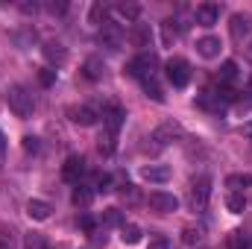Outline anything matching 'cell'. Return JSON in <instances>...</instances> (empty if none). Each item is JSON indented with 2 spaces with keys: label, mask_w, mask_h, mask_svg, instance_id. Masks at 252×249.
Listing matches in <instances>:
<instances>
[{
  "label": "cell",
  "mask_w": 252,
  "mask_h": 249,
  "mask_svg": "<svg viewBox=\"0 0 252 249\" xmlns=\"http://www.w3.org/2000/svg\"><path fill=\"white\" fill-rule=\"evenodd\" d=\"M6 103H9V109H12L15 118H30L32 109H35L32 94H30L24 85H9V91H6Z\"/></svg>",
  "instance_id": "6da1fadb"
},
{
  "label": "cell",
  "mask_w": 252,
  "mask_h": 249,
  "mask_svg": "<svg viewBox=\"0 0 252 249\" xmlns=\"http://www.w3.org/2000/svg\"><path fill=\"white\" fill-rule=\"evenodd\" d=\"M126 70H129V76H135L138 82H144V79H153V76H158L156 70H158V59H156V53H138L132 62L126 64Z\"/></svg>",
  "instance_id": "7a4b0ae2"
},
{
  "label": "cell",
  "mask_w": 252,
  "mask_h": 249,
  "mask_svg": "<svg viewBox=\"0 0 252 249\" xmlns=\"http://www.w3.org/2000/svg\"><path fill=\"white\" fill-rule=\"evenodd\" d=\"M188 193H190V205H193L196 211H202V208L208 205V196H211V176H208V173L193 176Z\"/></svg>",
  "instance_id": "3957f363"
},
{
  "label": "cell",
  "mask_w": 252,
  "mask_h": 249,
  "mask_svg": "<svg viewBox=\"0 0 252 249\" xmlns=\"http://www.w3.org/2000/svg\"><path fill=\"white\" fill-rule=\"evenodd\" d=\"M164 70H167V79H170L173 88H185L190 82V64L185 59H179V56H173L170 62L164 64Z\"/></svg>",
  "instance_id": "277c9868"
},
{
  "label": "cell",
  "mask_w": 252,
  "mask_h": 249,
  "mask_svg": "<svg viewBox=\"0 0 252 249\" xmlns=\"http://www.w3.org/2000/svg\"><path fill=\"white\" fill-rule=\"evenodd\" d=\"M185 135V129L176 124V121H164V124H158L153 129V141H156V147H167V144H173V141H179Z\"/></svg>",
  "instance_id": "5b68a950"
},
{
  "label": "cell",
  "mask_w": 252,
  "mask_h": 249,
  "mask_svg": "<svg viewBox=\"0 0 252 249\" xmlns=\"http://www.w3.org/2000/svg\"><path fill=\"white\" fill-rule=\"evenodd\" d=\"M100 41L106 44V47H112V50H118L121 44H124V27L118 24V21H103L100 24Z\"/></svg>",
  "instance_id": "8992f818"
},
{
  "label": "cell",
  "mask_w": 252,
  "mask_h": 249,
  "mask_svg": "<svg viewBox=\"0 0 252 249\" xmlns=\"http://www.w3.org/2000/svg\"><path fill=\"white\" fill-rule=\"evenodd\" d=\"M67 118H70L76 126H94L100 118H103V115H100L94 106L82 103V106H70V109H67Z\"/></svg>",
  "instance_id": "52a82bcc"
},
{
  "label": "cell",
  "mask_w": 252,
  "mask_h": 249,
  "mask_svg": "<svg viewBox=\"0 0 252 249\" xmlns=\"http://www.w3.org/2000/svg\"><path fill=\"white\" fill-rule=\"evenodd\" d=\"M193 21H196L199 27H214V24L220 21V6H217V3H199V6L193 9Z\"/></svg>",
  "instance_id": "ba28073f"
},
{
  "label": "cell",
  "mask_w": 252,
  "mask_h": 249,
  "mask_svg": "<svg viewBox=\"0 0 252 249\" xmlns=\"http://www.w3.org/2000/svg\"><path fill=\"white\" fill-rule=\"evenodd\" d=\"M82 173H85V158H82V156H67V158H64V167H62L64 182L79 185V176H82Z\"/></svg>",
  "instance_id": "9c48e42d"
},
{
  "label": "cell",
  "mask_w": 252,
  "mask_h": 249,
  "mask_svg": "<svg viewBox=\"0 0 252 249\" xmlns=\"http://www.w3.org/2000/svg\"><path fill=\"white\" fill-rule=\"evenodd\" d=\"M150 205H153L156 211H161V214H170V211H176V208H179V199H176L173 193L153 190V193H150Z\"/></svg>",
  "instance_id": "30bf717a"
},
{
  "label": "cell",
  "mask_w": 252,
  "mask_h": 249,
  "mask_svg": "<svg viewBox=\"0 0 252 249\" xmlns=\"http://www.w3.org/2000/svg\"><path fill=\"white\" fill-rule=\"evenodd\" d=\"M252 30V15H244V12H238V15H232V24H229V32H232V38H244V35H250Z\"/></svg>",
  "instance_id": "8fae6325"
},
{
  "label": "cell",
  "mask_w": 252,
  "mask_h": 249,
  "mask_svg": "<svg viewBox=\"0 0 252 249\" xmlns=\"http://www.w3.org/2000/svg\"><path fill=\"white\" fill-rule=\"evenodd\" d=\"M141 179L144 182H153V185H161V182L170 179V167L167 164H150V167L141 170Z\"/></svg>",
  "instance_id": "7c38bea8"
},
{
  "label": "cell",
  "mask_w": 252,
  "mask_h": 249,
  "mask_svg": "<svg viewBox=\"0 0 252 249\" xmlns=\"http://www.w3.org/2000/svg\"><path fill=\"white\" fill-rule=\"evenodd\" d=\"M44 56H47V62L56 64V67H62L67 62V50H64L62 41H44Z\"/></svg>",
  "instance_id": "4fadbf2b"
},
{
  "label": "cell",
  "mask_w": 252,
  "mask_h": 249,
  "mask_svg": "<svg viewBox=\"0 0 252 249\" xmlns=\"http://www.w3.org/2000/svg\"><path fill=\"white\" fill-rule=\"evenodd\" d=\"M220 38H214V35H205V38H199L196 41V53L202 56V59H217L220 56Z\"/></svg>",
  "instance_id": "5bb4252c"
},
{
  "label": "cell",
  "mask_w": 252,
  "mask_h": 249,
  "mask_svg": "<svg viewBox=\"0 0 252 249\" xmlns=\"http://www.w3.org/2000/svg\"><path fill=\"white\" fill-rule=\"evenodd\" d=\"M50 202H44V199H30L27 202V214L32 217V220H38V223H44L47 217H50Z\"/></svg>",
  "instance_id": "9a60e30c"
},
{
  "label": "cell",
  "mask_w": 252,
  "mask_h": 249,
  "mask_svg": "<svg viewBox=\"0 0 252 249\" xmlns=\"http://www.w3.org/2000/svg\"><path fill=\"white\" fill-rule=\"evenodd\" d=\"M150 38H153V35H150V27H147V24H135L132 32H129V41H132L135 47H141V50L150 47Z\"/></svg>",
  "instance_id": "2e32d148"
},
{
  "label": "cell",
  "mask_w": 252,
  "mask_h": 249,
  "mask_svg": "<svg viewBox=\"0 0 252 249\" xmlns=\"http://www.w3.org/2000/svg\"><path fill=\"white\" fill-rule=\"evenodd\" d=\"M82 73H85V79L97 82V79H103V73H106V64L100 62L97 56H91V59H85V64H82Z\"/></svg>",
  "instance_id": "e0dca14e"
},
{
  "label": "cell",
  "mask_w": 252,
  "mask_h": 249,
  "mask_svg": "<svg viewBox=\"0 0 252 249\" xmlns=\"http://www.w3.org/2000/svg\"><path fill=\"white\" fill-rule=\"evenodd\" d=\"M226 187L244 193L247 187H252V173H232V176H226Z\"/></svg>",
  "instance_id": "ac0fdd59"
},
{
  "label": "cell",
  "mask_w": 252,
  "mask_h": 249,
  "mask_svg": "<svg viewBox=\"0 0 252 249\" xmlns=\"http://www.w3.org/2000/svg\"><path fill=\"white\" fill-rule=\"evenodd\" d=\"M97 147H100V153H103V156H112V153H115V147H118V132H109V129H103V132H100V141H97Z\"/></svg>",
  "instance_id": "d6986e66"
},
{
  "label": "cell",
  "mask_w": 252,
  "mask_h": 249,
  "mask_svg": "<svg viewBox=\"0 0 252 249\" xmlns=\"http://www.w3.org/2000/svg\"><path fill=\"white\" fill-rule=\"evenodd\" d=\"M226 249H250V238L244 229H232L226 238Z\"/></svg>",
  "instance_id": "ffe728a7"
},
{
  "label": "cell",
  "mask_w": 252,
  "mask_h": 249,
  "mask_svg": "<svg viewBox=\"0 0 252 249\" xmlns=\"http://www.w3.org/2000/svg\"><path fill=\"white\" fill-rule=\"evenodd\" d=\"M220 85H229V82H235L238 79V62H232V59H226V62L220 64Z\"/></svg>",
  "instance_id": "44dd1931"
},
{
  "label": "cell",
  "mask_w": 252,
  "mask_h": 249,
  "mask_svg": "<svg viewBox=\"0 0 252 249\" xmlns=\"http://www.w3.org/2000/svg\"><path fill=\"white\" fill-rule=\"evenodd\" d=\"M226 208H229L232 214H241V211L247 208V196L238 193V190H229V193H226Z\"/></svg>",
  "instance_id": "7402d4cb"
},
{
  "label": "cell",
  "mask_w": 252,
  "mask_h": 249,
  "mask_svg": "<svg viewBox=\"0 0 252 249\" xmlns=\"http://www.w3.org/2000/svg\"><path fill=\"white\" fill-rule=\"evenodd\" d=\"M141 85H144L147 97H153L156 103H164V91H161V85H158V76H153V79H144Z\"/></svg>",
  "instance_id": "603a6c76"
},
{
  "label": "cell",
  "mask_w": 252,
  "mask_h": 249,
  "mask_svg": "<svg viewBox=\"0 0 252 249\" xmlns=\"http://www.w3.org/2000/svg\"><path fill=\"white\" fill-rule=\"evenodd\" d=\"M115 12H118L121 18H126V21H132V24H135V21H138V15H141V6H138V3H118V6H115Z\"/></svg>",
  "instance_id": "cb8c5ba5"
},
{
  "label": "cell",
  "mask_w": 252,
  "mask_h": 249,
  "mask_svg": "<svg viewBox=\"0 0 252 249\" xmlns=\"http://www.w3.org/2000/svg\"><path fill=\"white\" fill-rule=\"evenodd\" d=\"M121 238H124V244H138V241H141V226L124 223V226H121Z\"/></svg>",
  "instance_id": "d4e9b609"
},
{
  "label": "cell",
  "mask_w": 252,
  "mask_h": 249,
  "mask_svg": "<svg viewBox=\"0 0 252 249\" xmlns=\"http://www.w3.org/2000/svg\"><path fill=\"white\" fill-rule=\"evenodd\" d=\"M100 223H103V226H124V214H121L118 208H106L103 217H100Z\"/></svg>",
  "instance_id": "484cf974"
},
{
  "label": "cell",
  "mask_w": 252,
  "mask_h": 249,
  "mask_svg": "<svg viewBox=\"0 0 252 249\" xmlns=\"http://www.w3.org/2000/svg\"><path fill=\"white\" fill-rule=\"evenodd\" d=\"M91 199H94V190H88L85 185H76V190H73V202L76 205H91Z\"/></svg>",
  "instance_id": "4316f807"
},
{
  "label": "cell",
  "mask_w": 252,
  "mask_h": 249,
  "mask_svg": "<svg viewBox=\"0 0 252 249\" xmlns=\"http://www.w3.org/2000/svg\"><path fill=\"white\" fill-rule=\"evenodd\" d=\"M182 241H185L188 247H193V244H202V229H193V226H188V229L182 232Z\"/></svg>",
  "instance_id": "83f0119b"
},
{
  "label": "cell",
  "mask_w": 252,
  "mask_h": 249,
  "mask_svg": "<svg viewBox=\"0 0 252 249\" xmlns=\"http://www.w3.org/2000/svg\"><path fill=\"white\" fill-rule=\"evenodd\" d=\"M94 190H97V193H100V190L109 193V190H112V176H109V173H97V179H94Z\"/></svg>",
  "instance_id": "f1b7e54d"
},
{
  "label": "cell",
  "mask_w": 252,
  "mask_h": 249,
  "mask_svg": "<svg viewBox=\"0 0 252 249\" xmlns=\"http://www.w3.org/2000/svg\"><path fill=\"white\" fill-rule=\"evenodd\" d=\"M79 229H82V232H88V235H94V232H97L94 217H91V214H82V217H79Z\"/></svg>",
  "instance_id": "f546056e"
},
{
  "label": "cell",
  "mask_w": 252,
  "mask_h": 249,
  "mask_svg": "<svg viewBox=\"0 0 252 249\" xmlns=\"http://www.w3.org/2000/svg\"><path fill=\"white\" fill-rule=\"evenodd\" d=\"M27 249H47V244L38 232H32V235H27Z\"/></svg>",
  "instance_id": "4dcf8cb0"
},
{
  "label": "cell",
  "mask_w": 252,
  "mask_h": 249,
  "mask_svg": "<svg viewBox=\"0 0 252 249\" xmlns=\"http://www.w3.org/2000/svg\"><path fill=\"white\" fill-rule=\"evenodd\" d=\"M176 38V30H173V21H164V44H173Z\"/></svg>",
  "instance_id": "1f68e13d"
},
{
  "label": "cell",
  "mask_w": 252,
  "mask_h": 249,
  "mask_svg": "<svg viewBox=\"0 0 252 249\" xmlns=\"http://www.w3.org/2000/svg\"><path fill=\"white\" fill-rule=\"evenodd\" d=\"M38 79H41V82H44V85H50V82H53V79H56V70H53V67H44V70H41V73H38Z\"/></svg>",
  "instance_id": "d6a6232c"
},
{
  "label": "cell",
  "mask_w": 252,
  "mask_h": 249,
  "mask_svg": "<svg viewBox=\"0 0 252 249\" xmlns=\"http://www.w3.org/2000/svg\"><path fill=\"white\" fill-rule=\"evenodd\" d=\"M24 150H27V153H38V138L27 135V138H24Z\"/></svg>",
  "instance_id": "836d02e7"
},
{
  "label": "cell",
  "mask_w": 252,
  "mask_h": 249,
  "mask_svg": "<svg viewBox=\"0 0 252 249\" xmlns=\"http://www.w3.org/2000/svg\"><path fill=\"white\" fill-rule=\"evenodd\" d=\"M147 249H170V244H167V238H153Z\"/></svg>",
  "instance_id": "e575fe53"
},
{
  "label": "cell",
  "mask_w": 252,
  "mask_h": 249,
  "mask_svg": "<svg viewBox=\"0 0 252 249\" xmlns=\"http://www.w3.org/2000/svg\"><path fill=\"white\" fill-rule=\"evenodd\" d=\"M64 9H67V3H47V12H53V15H64Z\"/></svg>",
  "instance_id": "d590c367"
},
{
  "label": "cell",
  "mask_w": 252,
  "mask_h": 249,
  "mask_svg": "<svg viewBox=\"0 0 252 249\" xmlns=\"http://www.w3.org/2000/svg\"><path fill=\"white\" fill-rule=\"evenodd\" d=\"M121 193H124V199H129V202H135V187L129 185V182L124 185V190H121Z\"/></svg>",
  "instance_id": "8d00e7d4"
},
{
  "label": "cell",
  "mask_w": 252,
  "mask_h": 249,
  "mask_svg": "<svg viewBox=\"0 0 252 249\" xmlns=\"http://www.w3.org/2000/svg\"><path fill=\"white\" fill-rule=\"evenodd\" d=\"M6 156V138H3V132H0V158Z\"/></svg>",
  "instance_id": "74e56055"
},
{
  "label": "cell",
  "mask_w": 252,
  "mask_h": 249,
  "mask_svg": "<svg viewBox=\"0 0 252 249\" xmlns=\"http://www.w3.org/2000/svg\"><path fill=\"white\" fill-rule=\"evenodd\" d=\"M244 135H247V138H250V141H252V121H250V124H247V126H244Z\"/></svg>",
  "instance_id": "f35d334b"
},
{
  "label": "cell",
  "mask_w": 252,
  "mask_h": 249,
  "mask_svg": "<svg viewBox=\"0 0 252 249\" xmlns=\"http://www.w3.org/2000/svg\"><path fill=\"white\" fill-rule=\"evenodd\" d=\"M0 249H9V247H6V244H0Z\"/></svg>",
  "instance_id": "ab89813d"
}]
</instances>
